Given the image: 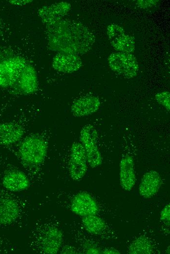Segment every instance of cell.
<instances>
[{
	"mask_svg": "<svg viewBox=\"0 0 170 254\" xmlns=\"http://www.w3.org/2000/svg\"><path fill=\"white\" fill-rule=\"evenodd\" d=\"M48 44L52 50L78 55L88 52L95 43L93 34L82 23L62 19L45 25Z\"/></svg>",
	"mask_w": 170,
	"mask_h": 254,
	"instance_id": "6da1fadb",
	"label": "cell"
},
{
	"mask_svg": "<svg viewBox=\"0 0 170 254\" xmlns=\"http://www.w3.org/2000/svg\"><path fill=\"white\" fill-rule=\"evenodd\" d=\"M31 246L37 253L55 254L59 251L63 241L61 230L51 221L42 222L31 234Z\"/></svg>",
	"mask_w": 170,
	"mask_h": 254,
	"instance_id": "7a4b0ae2",
	"label": "cell"
},
{
	"mask_svg": "<svg viewBox=\"0 0 170 254\" xmlns=\"http://www.w3.org/2000/svg\"><path fill=\"white\" fill-rule=\"evenodd\" d=\"M47 146L41 136L32 135L24 139L18 148V153L22 161L32 165H38L44 162Z\"/></svg>",
	"mask_w": 170,
	"mask_h": 254,
	"instance_id": "3957f363",
	"label": "cell"
},
{
	"mask_svg": "<svg viewBox=\"0 0 170 254\" xmlns=\"http://www.w3.org/2000/svg\"><path fill=\"white\" fill-rule=\"evenodd\" d=\"M80 139L90 166L96 168L102 163V157L97 145L98 132L95 127L90 124L85 126L80 132Z\"/></svg>",
	"mask_w": 170,
	"mask_h": 254,
	"instance_id": "277c9868",
	"label": "cell"
},
{
	"mask_svg": "<svg viewBox=\"0 0 170 254\" xmlns=\"http://www.w3.org/2000/svg\"><path fill=\"white\" fill-rule=\"evenodd\" d=\"M107 61L111 69L125 78H133L138 73L139 65L136 58L131 53H112L108 56Z\"/></svg>",
	"mask_w": 170,
	"mask_h": 254,
	"instance_id": "5b68a950",
	"label": "cell"
},
{
	"mask_svg": "<svg viewBox=\"0 0 170 254\" xmlns=\"http://www.w3.org/2000/svg\"><path fill=\"white\" fill-rule=\"evenodd\" d=\"M27 64L22 58L15 57L0 63V87L13 86L23 68Z\"/></svg>",
	"mask_w": 170,
	"mask_h": 254,
	"instance_id": "8992f818",
	"label": "cell"
},
{
	"mask_svg": "<svg viewBox=\"0 0 170 254\" xmlns=\"http://www.w3.org/2000/svg\"><path fill=\"white\" fill-rule=\"evenodd\" d=\"M87 159L81 143L75 142L70 149L69 171L74 181H80L85 175L87 169Z\"/></svg>",
	"mask_w": 170,
	"mask_h": 254,
	"instance_id": "52a82bcc",
	"label": "cell"
},
{
	"mask_svg": "<svg viewBox=\"0 0 170 254\" xmlns=\"http://www.w3.org/2000/svg\"><path fill=\"white\" fill-rule=\"evenodd\" d=\"M22 213L21 206L17 199L7 193H0V225H11Z\"/></svg>",
	"mask_w": 170,
	"mask_h": 254,
	"instance_id": "ba28073f",
	"label": "cell"
},
{
	"mask_svg": "<svg viewBox=\"0 0 170 254\" xmlns=\"http://www.w3.org/2000/svg\"><path fill=\"white\" fill-rule=\"evenodd\" d=\"M107 34L114 49L120 52L131 53L135 49V41L133 37L127 34L125 30L116 24L109 25Z\"/></svg>",
	"mask_w": 170,
	"mask_h": 254,
	"instance_id": "9c48e42d",
	"label": "cell"
},
{
	"mask_svg": "<svg viewBox=\"0 0 170 254\" xmlns=\"http://www.w3.org/2000/svg\"><path fill=\"white\" fill-rule=\"evenodd\" d=\"M70 209L75 214L84 217L97 214L99 208L97 202L90 194L81 192L73 197Z\"/></svg>",
	"mask_w": 170,
	"mask_h": 254,
	"instance_id": "30bf717a",
	"label": "cell"
},
{
	"mask_svg": "<svg viewBox=\"0 0 170 254\" xmlns=\"http://www.w3.org/2000/svg\"><path fill=\"white\" fill-rule=\"evenodd\" d=\"M71 6L66 1L56 2L42 7L39 9L38 15L46 25L63 19L70 10Z\"/></svg>",
	"mask_w": 170,
	"mask_h": 254,
	"instance_id": "8fae6325",
	"label": "cell"
},
{
	"mask_svg": "<svg viewBox=\"0 0 170 254\" xmlns=\"http://www.w3.org/2000/svg\"><path fill=\"white\" fill-rule=\"evenodd\" d=\"M1 183L6 190L13 192L25 190L30 185L29 180L26 174L17 169L5 171L2 177Z\"/></svg>",
	"mask_w": 170,
	"mask_h": 254,
	"instance_id": "7c38bea8",
	"label": "cell"
},
{
	"mask_svg": "<svg viewBox=\"0 0 170 254\" xmlns=\"http://www.w3.org/2000/svg\"><path fill=\"white\" fill-rule=\"evenodd\" d=\"M24 133V127L16 121L0 123V145L7 146L17 143Z\"/></svg>",
	"mask_w": 170,
	"mask_h": 254,
	"instance_id": "4fadbf2b",
	"label": "cell"
},
{
	"mask_svg": "<svg viewBox=\"0 0 170 254\" xmlns=\"http://www.w3.org/2000/svg\"><path fill=\"white\" fill-rule=\"evenodd\" d=\"M99 98L93 95H87L80 97L73 102L71 106L73 115L81 117L91 115L100 107Z\"/></svg>",
	"mask_w": 170,
	"mask_h": 254,
	"instance_id": "5bb4252c",
	"label": "cell"
},
{
	"mask_svg": "<svg viewBox=\"0 0 170 254\" xmlns=\"http://www.w3.org/2000/svg\"><path fill=\"white\" fill-rule=\"evenodd\" d=\"M82 65L81 59L77 54L59 52L53 59L52 66L58 71L72 73L79 70Z\"/></svg>",
	"mask_w": 170,
	"mask_h": 254,
	"instance_id": "9a60e30c",
	"label": "cell"
},
{
	"mask_svg": "<svg viewBox=\"0 0 170 254\" xmlns=\"http://www.w3.org/2000/svg\"><path fill=\"white\" fill-rule=\"evenodd\" d=\"M119 179L121 186L125 190H131L135 185L136 176L134 162L133 158L130 155H125L121 160Z\"/></svg>",
	"mask_w": 170,
	"mask_h": 254,
	"instance_id": "2e32d148",
	"label": "cell"
},
{
	"mask_svg": "<svg viewBox=\"0 0 170 254\" xmlns=\"http://www.w3.org/2000/svg\"><path fill=\"white\" fill-rule=\"evenodd\" d=\"M161 178L158 172L150 170L145 173L139 186L140 195L144 198H150L159 190L161 185Z\"/></svg>",
	"mask_w": 170,
	"mask_h": 254,
	"instance_id": "e0dca14e",
	"label": "cell"
},
{
	"mask_svg": "<svg viewBox=\"0 0 170 254\" xmlns=\"http://www.w3.org/2000/svg\"><path fill=\"white\" fill-rule=\"evenodd\" d=\"M38 85L37 75L34 68L27 64L14 85L18 86L20 92L22 94H28L36 90Z\"/></svg>",
	"mask_w": 170,
	"mask_h": 254,
	"instance_id": "ac0fdd59",
	"label": "cell"
},
{
	"mask_svg": "<svg viewBox=\"0 0 170 254\" xmlns=\"http://www.w3.org/2000/svg\"><path fill=\"white\" fill-rule=\"evenodd\" d=\"M82 222L85 230L93 234H100L106 228L105 221L97 214L84 216Z\"/></svg>",
	"mask_w": 170,
	"mask_h": 254,
	"instance_id": "d6986e66",
	"label": "cell"
},
{
	"mask_svg": "<svg viewBox=\"0 0 170 254\" xmlns=\"http://www.w3.org/2000/svg\"><path fill=\"white\" fill-rule=\"evenodd\" d=\"M128 253L131 254H150L153 253V247L147 237L141 236L131 243Z\"/></svg>",
	"mask_w": 170,
	"mask_h": 254,
	"instance_id": "ffe728a7",
	"label": "cell"
},
{
	"mask_svg": "<svg viewBox=\"0 0 170 254\" xmlns=\"http://www.w3.org/2000/svg\"><path fill=\"white\" fill-rule=\"evenodd\" d=\"M155 97L157 102L162 105L168 111H170V93L169 91L159 92L155 95Z\"/></svg>",
	"mask_w": 170,
	"mask_h": 254,
	"instance_id": "44dd1931",
	"label": "cell"
},
{
	"mask_svg": "<svg viewBox=\"0 0 170 254\" xmlns=\"http://www.w3.org/2000/svg\"><path fill=\"white\" fill-rule=\"evenodd\" d=\"M161 220L169 223L170 221V203L165 205L160 212Z\"/></svg>",
	"mask_w": 170,
	"mask_h": 254,
	"instance_id": "7402d4cb",
	"label": "cell"
},
{
	"mask_svg": "<svg viewBox=\"0 0 170 254\" xmlns=\"http://www.w3.org/2000/svg\"><path fill=\"white\" fill-rule=\"evenodd\" d=\"M158 0H138L136 4L141 8H148L155 5Z\"/></svg>",
	"mask_w": 170,
	"mask_h": 254,
	"instance_id": "603a6c76",
	"label": "cell"
},
{
	"mask_svg": "<svg viewBox=\"0 0 170 254\" xmlns=\"http://www.w3.org/2000/svg\"><path fill=\"white\" fill-rule=\"evenodd\" d=\"M32 0H10L9 2L13 5H24L32 2Z\"/></svg>",
	"mask_w": 170,
	"mask_h": 254,
	"instance_id": "cb8c5ba5",
	"label": "cell"
},
{
	"mask_svg": "<svg viewBox=\"0 0 170 254\" xmlns=\"http://www.w3.org/2000/svg\"><path fill=\"white\" fill-rule=\"evenodd\" d=\"M85 253L86 254H98L101 253L100 251L97 248L92 247V246H90V247H87L86 248Z\"/></svg>",
	"mask_w": 170,
	"mask_h": 254,
	"instance_id": "d4e9b609",
	"label": "cell"
},
{
	"mask_svg": "<svg viewBox=\"0 0 170 254\" xmlns=\"http://www.w3.org/2000/svg\"><path fill=\"white\" fill-rule=\"evenodd\" d=\"M102 254H120L119 252L114 248H107L103 251Z\"/></svg>",
	"mask_w": 170,
	"mask_h": 254,
	"instance_id": "484cf974",
	"label": "cell"
}]
</instances>
